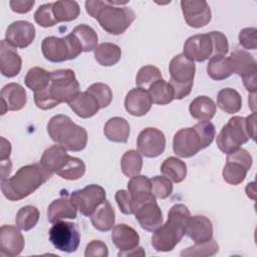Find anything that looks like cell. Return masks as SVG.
<instances>
[{"mask_svg": "<svg viewBox=\"0 0 257 257\" xmlns=\"http://www.w3.org/2000/svg\"><path fill=\"white\" fill-rule=\"evenodd\" d=\"M79 82L72 69H56L50 72L48 85L34 92V102L40 109H51L61 102L71 101L78 93Z\"/></svg>", "mask_w": 257, "mask_h": 257, "instance_id": "6da1fadb", "label": "cell"}, {"mask_svg": "<svg viewBox=\"0 0 257 257\" xmlns=\"http://www.w3.org/2000/svg\"><path fill=\"white\" fill-rule=\"evenodd\" d=\"M51 175L40 163L26 165L18 169L11 178L1 181V191L9 201H20L40 188Z\"/></svg>", "mask_w": 257, "mask_h": 257, "instance_id": "7a4b0ae2", "label": "cell"}, {"mask_svg": "<svg viewBox=\"0 0 257 257\" xmlns=\"http://www.w3.org/2000/svg\"><path fill=\"white\" fill-rule=\"evenodd\" d=\"M190 210L184 204H175L169 211L168 219L152 236V246L158 252H169L175 249L186 234Z\"/></svg>", "mask_w": 257, "mask_h": 257, "instance_id": "3957f363", "label": "cell"}, {"mask_svg": "<svg viewBox=\"0 0 257 257\" xmlns=\"http://www.w3.org/2000/svg\"><path fill=\"white\" fill-rule=\"evenodd\" d=\"M51 140L69 152H80L87 144V132L65 114L52 116L47 123Z\"/></svg>", "mask_w": 257, "mask_h": 257, "instance_id": "277c9868", "label": "cell"}, {"mask_svg": "<svg viewBox=\"0 0 257 257\" xmlns=\"http://www.w3.org/2000/svg\"><path fill=\"white\" fill-rule=\"evenodd\" d=\"M170 84L175 93V99L188 96L192 90L196 72L195 63L188 59L183 53L173 57L169 64Z\"/></svg>", "mask_w": 257, "mask_h": 257, "instance_id": "5b68a950", "label": "cell"}, {"mask_svg": "<svg viewBox=\"0 0 257 257\" xmlns=\"http://www.w3.org/2000/svg\"><path fill=\"white\" fill-rule=\"evenodd\" d=\"M41 51L46 60L63 62L75 59L82 52V48L76 37L69 33L64 37H45L41 42Z\"/></svg>", "mask_w": 257, "mask_h": 257, "instance_id": "8992f818", "label": "cell"}, {"mask_svg": "<svg viewBox=\"0 0 257 257\" xmlns=\"http://www.w3.org/2000/svg\"><path fill=\"white\" fill-rule=\"evenodd\" d=\"M102 29L112 35L122 34L136 19V13L128 7L113 6L105 1L95 18Z\"/></svg>", "mask_w": 257, "mask_h": 257, "instance_id": "52a82bcc", "label": "cell"}, {"mask_svg": "<svg viewBox=\"0 0 257 257\" xmlns=\"http://www.w3.org/2000/svg\"><path fill=\"white\" fill-rule=\"evenodd\" d=\"M249 139L245 117L236 115L231 117L228 122L223 125L221 132L217 136L216 143L222 153L229 155L240 149L242 145L249 141Z\"/></svg>", "mask_w": 257, "mask_h": 257, "instance_id": "ba28073f", "label": "cell"}, {"mask_svg": "<svg viewBox=\"0 0 257 257\" xmlns=\"http://www.w3.org/2000/svg\"><path fill=\"white\" fill-rule=\"evenodd\" d=\"M49 241L59 251L72 253L78 249L80 243V232L76 224L67 221L53 223L49 230Z\"/></svg>", "mask_w": 257, "mask_h": 257, "instance_id": "9c48e42d", "label": "cell"}, {"mask_svg": "<svg viewBox=\"0 0 257 257\" xmlns=\"http://www.w3.org/2000/svg\"><path fill=\"white\" fill-rule=\"evenodd\" d=\"M105 190L95 184L88 185L81 190L73 191L70 194V200L77 210L84 216L90 217L94 210L105 201Z\"/></svg>", "mask_w": 257, "mask_h": 257, "instance_id": "30bf717a", "label": "cell"}, {"mask_svg": "<svg viewBox=\"0 0 257 257\" xmlns=\"http://www.w3.org/2000/svg\"><path fill=\"white\" fill-rule=\"evenodd\" d=\"M134 214L141 227L146 231L155 232L163 224V213L154 195L137 204Z\"/></svg>", "mask_w": 257, "mask_h": 257, "instance_id": "8fae6325", "label": "cell"}, {"mask_svg": "<svg viewBox=\"0 0 257 257\" xmlns=\"http://www.w3.org/2000/svg\"><path fill=\"white\" fill-rule=\"evenodd\" d=\"M203 150L202 140L193 127L179 130L173 140V151L180 158H191Z\"/></svg>", "mask_w": 257, "mask_h": 257, "instance_id": "7c38bea8", "label": "cell"}, {"mask_svg": "<svg viewBox=\"0 0 257 257\" xmlns=\"http://www.w3.org/2000/svg\"><path fill=\"white\" fill-rule=\"evenodd\" d=\"M138 152L146 158H156L162 155L166 148L164 133L156 127L143 130L137 140Z\"/></svg>", "mask_w": 257, "mask_h": 257, "instance_id": "4fadbf2b", "label": "cell"}, {"mask_svg": "<svg viewBox=\"0 0 257 257\" xmlns=\"http://www.w3.org/2000/svg\"><path fill=\"white\" fill-rule=\"evenodd\" d=\"M181 8L185 21L193 28L204 27L211 21V9L204 0H183Z\"/></svg>", "mask_w": 257, "mask_h": 257, "instance_id": "5bb4252c", "label": "cell"}, {"mask_svg": "<svg viewBox=\"0 0 257 257\" xmlns=\"http://www.w3.org/2000/svg\"><path fill=\"white\" fill-rule=\"evenodd\" d=\"M183 54L193 62L210 59L213 55V43L209 33L190 36L184 44Z\"/></svg>", "mask_w": 257, "mask_h": 257, "instance_id": "9a60e30c", "label": "cell"}, {"mask_svg": "<svg viewBox=\"0 0 257 257\" xmlns=\"http://www.w3.org/2000/svg\"><path fill=\"white\" fill-rule=\"evenodd\" d=\"M35 38V27L25 20L12 22L6 29L5 40L15 48L28 47Z\"/></svg>", "mask_w": 257, "mask_h": 257, "instance_id": "2e32d148", "label": "cell"}, {"mask_svg": "<svg viewBox=\"0 0 257 257\" xmlns=\"http://www.w3.org/2000/svg\"><path fill=\"white\" fill-rule=\"evenodd\" d=\"M25 240L19 228L13 225H3L0 228V251L3 256L14 257L24 249Z\"/></svg>", "mask_w": 257, "mask_h": 257, "instance_id": "e0dca14e", "label": "cell"}, {"mask_svg": "<svg viewBox=\"0 0 257 257\" xmlns=\"http://www.w3.org/2000/svg\"><path fill=\"white\" fill-rule=\"evenodd\" d=\"M153 104L152 97L147 89L136 87L131 89L124 98L125 110L134 116H143L147 114Z\"/></svg>", "mask_w": 257, "mask_h": 257, "instance_id": "ac0fdd59", "label": "cell"}, {"mask_svg": "<svg viewBox=\"0 0 257 257\" xmlns=\"http://www.w3.org/2000/svg\"><path fill=\"white\" fill-rule=\"evenodd\" d=\"M1 114H5L7 111H16L23 108L26 104L27 94L22 85L11 82L4 85L1 89Z\"/></svg>", "mask_w": 257, "mask_h": 257, "instance_id": "d6986e66", "label": "cell"}, {"mask_svg": "<svg viewBox=\"0 0 257 257\" xmlns=\"http://www.w3.org/2000/svg\"><path fill=\"white\" fill-rule=\"evenodd\" d=\"M186 234L195 244L208 242L213 239V224L206 216H190L187 223Z\"/></svg>", "mask_w": 257, "mask_h": 257, "instance_id": "ffe728a7", "label": "cell"}, {"mask_svg": "<svg viewBox=\"0 0 257 257\" xmlns=\"http://www.w3.org/2000/svg\"><path fill=\"white\" fill-rule=\"evenodd\" d=\"M22 67V59L16 48L5 39L0 42V69L6 77L16 76Z\"/></svg>", "mask_w": 257, "mask_h": 257, "instance_id": "44dd1931", "label": "cell"}, {"mask_svg": "<svg viewBox=\"0 0 257 257\" xmlns=\"http://www.w3.org/2000/svg\"><path fill=\"white\" fill-rule=\"evenodd\" d=\"M229 60L233 73H237L242 78L257 72L255 58L244 49L235 48V50L230 54Z\"/></svg>", "mask_w": 257, "mask_h": 257, "instance_id": "7402d4cb", "label": "cell"}, {"mask_svg": "<svg viewBox=\"0 0 257 257\" xmlns=\"http://www.w3.org/2000/svg\"><path fill=\"white\" fill-rule=\"evenodd\" d=\"M69 157L63 147L54 145L43 152L39 163L47 172L57 174L66 165Z\"/></svg>", "mask_w": 257, "mask_h": 257, "instance_id": "603a6c76", "label": "cell"}, {"mask_svg": "<svg viewBox=\"0 0 257 257\" xmlns=\"http://www.w3.org/2000/svg\"><path fill=\"white\" fill-rule=\"evenodd\" d=\"M111 240L119 251H128L139 246L140 235L133 227L118 224L111 231Z\"/></svg>", "mask_w": 257, "mask_h": 257, "instance_id": "cb8c5ba5", "label": "cell"}, {"mask_svg": "<svg viewBox=\"0 0 257 257\" xmlns=\"http://www.w3.org/2000/svg\"><path fill=\"white\" fill-rule=\"evenodd\" d=\"M68 105L73 112L81 118L91 117L100 109L97 100L86 90L80 91L71 101L68 102Z\"/></svg>", "mask_w": 257, "mask_h": 257, "instance_id": "d4e9b609", "label": "cell"}, {"mask_svg": "<svg viewBox=\"0 0 257 257\" xmlns=\"http://www.w3.org/2000/svg\"><path fill=\"white\" fill-rule=\"evenodd\" d=\"M77 208L70 198L61 197L50 203L47 209V218L50 223H55L63 219H75Z\"/></svg>", "mask_w": 257, "mask_h": 257, "instance_id": "484cf974", "label": "cell"}, {"mask_svg": "<svg viewBox=\"0 0 257 257\" xmlns=\"http://www.w3.org/2000/svg\"><path fill=\"white\" fill-rule=\"evenodd\" d=\"M90 221L92 226L100 232H106L112 229L115 222V214L110 202L105 200L101 203L90 215Z\"/></svg>", "mask_w": 257, "mask_h": 257, "instance_id": "4316f807", "label": "cell"}, {"mask_svg": "<svg viewBox=\"0 0 257 257\" xmlns=\"http://www.w3.org/2000/svg\"><path fill=\"white\" fill-rule=\"evenodd\" d=\"M189 111L199 121H210L216 113V103L209 96L199 95L191 101Z\"/></svg>", "mask_w": 257, "mask_h": 257, "instance_id": "83f0119b", "label": "cell"}, {"mask_svg": "<svg viewBox=\"0 0 257 257\" xmlns=\"http://www.w3.org/2000/svg\"><path fill=\"white\" fill-rule=\"evenodd\" d=\"M103 134L110 142L124 144L130 137V124L125 118L113 116L105 122Z\"/></svg>", "mask_w": 257, "mask_h": 257, "instance_id": "f1b7e54d", "label": "cell"}, {"mask_svg": "<svg viewBox=\"0 0 257 257\" xmlns=\"http://www.w3.org/2000/svg\"><path fill=\"white\" fill-rule=\"evenodd\" d=\"M127 192L133 200V208H135L137 204L147 200L153 195L151 179L142 175L132 177L127 183Z\"/></svg>", "mask_w": 257, "mask_h": 257, "instance_id": "f546056e", "label": "cell"}, {"mask_svg": "<svg viewBox=\"0 0 257 257\" xmlns=\"http://www.w3.org/2000/svg\"><path fill=\"white\" fill-rule=\"evenodd\" d=\"M217 106L227 113H236L242 107V97L234 88H222L217 94Z\"/></svg>", "mask_w": 257, "mask_h": 257, "instance_id": "4dcf8cb0", "label": "cell"}, {"mask_svg": "<svg viewBox=\"0 0 257 257\" xmlns=\"http://www.w3.org/2000/svg\"><path fill=\"white\" fill-rule=\"evenodd\" d=\"M120 56V47L114 43L103 42L94 49V58L102 66H112L116 64Z\"/></svg>", "mask_w": 257, "mask_h": 257, "instance_id": "1f68e13d", "label": "cell"}, {"mask_svg": "<svg viewBox=\"0 0 257 257\" xmlns=\"http://www.w3.org/2000/svg\"><path fill=\"white\" fill-rule=\"evenodd\" d=\"M161 173L174 183H181L186 179L187 165L179 158L169 157L163 162Z\"/></svg>", "mask_w": 257, "mask_h": 257, "instance_id": "d6a6232c", "label": "cell"}, {"mask_svg": "<svg viewBox=\"0 0 257 257\" xmlns=\"http://www.w3.org/2000/svg\"><path fill=\"white\" fill-rule=\"evenodd\" d=\"M148 91L152 97L153 103L155 104L166 105L175 99V93L172 85L163 78L151 84Z\"/></svg>", "mask_w": 257, "mask_h": 257, "instance_id": "836d02e7", "label": "cell"}, {"mask_svg": "<svg viewBox=\"0 0 257 257\" xmlns=\"http://www.w3.org/2000/svg\"><path fill=\"white\" fill-rule=\"evenodd\" d=\"M208 75L214 80H224L233 74L229 57L216 56L209 59L207 65Z\"/></svg>", "mask_w": 257, "mask_h": 257, "instance_id": "e575fe53", "label": "cell"}, {"mask_svg": "<svg viewBox=\"0 0 257 257\" xmlns=\"http://www.w3.org/2000/svg\"><path fill=\"white\" fill-rule=\"evenodd\" d=\"M52 11L57 23L75 20L80 14V8L76 1L53 2Z\"/></svg>", "mask_w": 257, "mask_h": 257, "instance_id": "d590c367", "label": "cell"}, {"mask_svg": "<svg viewBox=\"0 0 257 257\" xmlns=\"http://www.w3.org/2000/svg\"><path fill=\"white\" fill-rule=\"evenodd\" d=\"M71 33L81 45L82 52L92 51L97 47L98 37L94 29L87 24H80L73 28Z\"/></svg>", "mask_w": 257, "mask_h": 257, "instance_id": "8d00e7d4", "label": "cell"}, {"mask_svg": "<svg viewBox=\"0 0 257 257\" xmlns=\"http://www.w3.org/2000/svg\"><path fill=\"white\" fill-rule=\"evenodd\" d=\"M247 172L248 170L241 163L234 160L226 159V164L224 166L222 176L226 183H228L229 185L237 186L245 180Z\"/></svg>", "mask_w": 257, "mask_h": 257, "instance_id": "74e56055", "label": "cell"}, {"mask_svg": "<svg viewBox=\"0 0 257 257\" xmlns=\"http://www.w3.org/2000/svg\"><path fill=\"white\" fill-rule=\"evenodd\" d=\"M49 80L50 72L38 66L30 68L24 78L25 85L34 92L45 88L48 85Z\"/></svg>", "mask_w": 257, "mask_h": 257, "instance_id": "f35d334b", "label": "cell"}, {"mask_svg": "<svg viewBox=\"0 0 257 257\" xmlns=\"http://www.w3.org/2000/svg\"><path fill=\"white\" fill-rule=\"evenodd\" d=\"M120 168L126 177H135L140 175L143 169L142 155L134 150L125 152L120 160Z\"/></svg>", "mask_w": 257, "mask_h": 257, "instance_id": "ab89813d", "label": "cell"}, {"mask_svg": "<svg viewBox=\"0 0 257 257\" xmlns=\"http://www.w3.org/2000/svg\"><path fill=\"white\" fill-rule=\"evenodd\" d=\"M39 210L34 206H24L16 214L15 222L16 226L23 231H29L33 229L39 220Z\"/></svg>", "mask_w": 257, "mask_h": 257, "instance_id": "60d3db41", "label": "cell"}, {"mask_svg": "<svg viewBox=\"0 0 257 257\" xmlns=\"http://www.w3.org/2000/svg\"><path fill=\"white\" fill-rule=\"evenodd\" d=\"M84 173L85 164L83 163V161L70 156L66 165L57 173V175L64 180L75 181L80 179L84 175Z\"/></svg>", "mask_w": 257, "mask_h": 257, "instance_id": "b9f144b4", "label": "cell"}, {"mask_svg": "<svg viewBox=\"0 0 257 257\" xmlns=\"http://www.w3.org/2000/svg\"><path fill=\"white\" fill-rule=\"evenodd\" d=\"M162 73L161 70L154 65H145L141 67L138 71L137 77H136V84L138 87H142L144 89L149 88L151 84H153L155 81L162 79Z\"/></svg>", "mask_w": 257, "mask_h": 257, "instance_id": "7bdbcfd3", "label": "cell"}, {"mask_svg": "<svg viewBox=\"0 0 257 257\" xmlns=\"http://www.w3.org/2000/svg\"><path fill=\"white\" fill-rule=\"evenodd\" d=\"M219 251V245L218 243L212 239L208 242L201 243V244H195L194 246L188 247L187 249L183 250L181 252V256H188V257H205V256H213L217 254Z\"/></svg>", "mask_w": 257, "mask_h": 257, "instance_id": "ee69618b", "label": "cell"}, {"mask_svg": "<svg viewBox=\"0 0 257 257\" xmlns=\"http://www.w3.org/2000/svg\"><path fill=\"white\" fill-rule=\"evenodd\" d=\"M86 91L90 93L98 102L100 108L108 106L112 100V91L110 87L102 82L92 83Z\"/></svg>", "mask_w": 257, "mask_h": 257, "instance_id": "f6af8a7d", "label": "cell"}, {"mask_svg": "<svg viewBox=\"0 0 257 257\" xmlns=\"http://www.w3.org/2000/svg\"><path fill=\"white\" fill-rule=\"evenodd\" d=\"M152 184V194L155 198L166 199L173 192L172 181L165 176H155L151 179Z\"/></svg>", "mask_w": 257, "mask_h": 257, "instance_id": "bcb514c9", "label": "cell"}, {"mask_svg": "<svg viewBox=\"0 0 257 257\" xmlns=\"http://www.w3.org/2000/svg\"><path fill=\"white\" fill-rule=\"evenodd\" d=\"M34 20L39 26L44 28L56 25L57 21L52 11V3H46L39 6L34 13Z\"/></svg>", "mask_w": 257, "mask_h": 257, "instance_id": "7dc6e473", "label": "cell"}, {"mask_svg": "<svg viewBox=\"0 0 257 257\" xmlns=\"http://www.w3.org/2000/svg\"><path fill=\"white\" fill-rule=\"evenodd\" d=\"M209 35H210V37L212 39V43H213L212 57L226 56V54L229 51V43H228V39L225 36V34H223L220 31H211V32H209Z\"/></svg>", "mask_w": 257, "mask_h": 257, "instance_id": "c3c4849f", "label": "cell"}, {"mask_svg": "<svg viewBox=\"0 0 257 257\" xmlns=\"http://www.w3.org/2000/svg\"><path fill=\"white\" fill-rule=\"evenodd\" d=\"M194 128L197 131L202 140L203 149L209 147L216 137L215 125L211 121H199L194 125Z\"/></svg>", "mask_w": 257, "mask_h": 257, "instance_id": "681fc988", "label": "cell"}, {"mask_svg": "<svg viewBox=\"0 0 257 257\" xmlns=\"http://www.w3.org/2000/svg\"><path fill=\"white\" fill-rule=\"evenodd\" d=\"M257 29L255 27H246L239 32L240 45L248 50H255L257 48Z\"/></svg>", "mask_w": 257, "mask_h": 257, "instance_id": "f907efd6", "label": "cell"}, {"mask_svg": "<svg viewBox=\"0 0 257 257\" xmlns=\"http://www.w3.org/2000/svg\"><path fill=\"white\" fill-rule=\"evenodd\" d=\"M115 201L116 204L121 211V213L125 215H132L134 214V208H133V200L130 195V193L125 190H118L115 193Z\"/></svg>", "mask_w": 257, "mask_h": 257, "instance_id": "816d5d0a", "label": "cell"}, {"mask_svg": "<svg viewBox=\"0 0 257 257\" xmlns=\"http://www.w3.org/2000/svg\"><path fill=\"white\" fill-rule=\"evenodd\" d=\"M85 257H107L108 256V249L105 243L100 240H92L90 241L85 248L84 251Z\"/></svg>", "mask_w": 257, "mask_h": 257, "instance_id": "f5cc1de1", "label": "cell"}, {"mask_svg": "<svg viewBox=\"0 0 257 257\" xmlns=\"http://www.w3.org/2000/svg\"><path fill=\"white\" fill-rule=\"evenodd\" d=\"M227 159L229 160H234V161H237L239 163H241L242 165H244L246 167V169L249 171L252 167V163H253V160H252V156L244 149L240 148L238 150H236L235 152L227 155Z\"/></svg>", "mask_w": 257, "mask_h": 257, "instance_id": "db71d44e", "label": "cell"}, {"mask_svg": "<svg viewBox=\"0 0 257 257\" xmlns=\"http://www.w3.org/2000/svg\"><path fill=\"white\" fill-rule=\"evenodd\" d=\"M34 4H35L34 0H29V1L28 0H11L9 2L11 10L19 14H24L29 12L34 6Z\"/></svg>", "mask_w": 257, "mask_h": 257, "instance_id": "11a10c76", "label": "cell"}, {"mask_svg": "<svg viewBox=\"0 0 257 257\" xmlns=\"http://www.w3.org/2000/svg\"><path fill=\"white\" fill-rule=\"evenodd\" d=\"M104 4H105V1H99V0H88L84 3L87 14L94 19L96 18L97 13L104 6Z\"/></svg>", "mask_w": 257, "mask_h": 257, "instance_id": "9f6ffc18", "label": "cell"}, {"mask_svg": "<svg viewBox=\"0 0 257 257\" xmlns=\"http://www.w3.org/2000/svg\"><path fill=\"white\" fill-rule=\"evenodd\" d=\"M245 122L248 136L251 140L254 141L256 135V113L252 112L250 115L245 117Z\"/></svg>", "mask_w": 257, "mask_h": 257, "instance_id": "6f0895ef", "label": "cell"}, {"mask_svg": "<svg viewBox=\"0 0 257 257\" xmlns=\"http://www.w3.org/2000/svg\"><path fill=\"white\" fill-rule=\"evenodd\" d=\"M12 170V163L10 159H5L1 160V165H0V174H1V181L5 180L9 177L10 173Z\"/></svg>", "mask_w": 257, "mask_h": 257, "instance_id": "680465c9", "label": "cell"}, {"mask_svg": "<svg viewBox=\"0 0 257 257\" xmlns=\"http://www.w3.org/2000/svg\"><path fill=\"white\" fill-rule=\"evenodd\" d=\"M11 154V144L5 138H1V149H0V160L9 159Z\"/></svg>", "mask_w": 257, "mask_h": 257, "instance_id": "91938a15", "label": "cell"}, {"mask_svg": "<svg viewBox=\"0 0 257 257\" xmlns=\"http://www.w3.org/2000/svg\"><path fill=\"white\" fill-rule=\"evenodd\" d=\"M146 253L145 251L143 250L142 247H136L132 250H128V251H119L117 253V256L120 257V256H145Z\"/></svg>", "mask_w": 257, "mask_h": 257, "instance_id": "94428289", "label": "cell"}, {"mask_svg": "<svg viewBox=\"0 0 257 257\" xmlns=\"http://www.w3.org/2000/svg\"><path fill=\"white\" fill-rule=\"evenodd\" d=\"M246 194H247L248 197H250L251 199L254 200L255 199V187H253L252 190H250L249 186L247 185V187H246Z\"/></svg>", "mask_w": 257, "mask_h": 257, "instance_id": "6125c7cd", "label": "cell"}]
</instances>
